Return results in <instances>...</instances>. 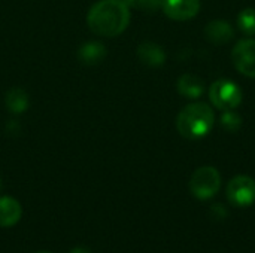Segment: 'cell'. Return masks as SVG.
<instances>
[{"label": "cell", "instance_id": "6da1fadb", "mask_svg": "<svg viewBox=\"0 0 255 253\" xmlns=\"http://www.w3.org/2000/svg\"><path fill=\"white\" fill-rule=\"evenodd\" d=\"M87 24L97 36H120L130 24V7L124 0H100L91 6Z\"/></svg>", "mask_w": 255, "mask_h": 253}, {"label": "cell", "instance_id": "7a4b0ae2", "mask_svg": "<svg viewBox=\"0 0 255 253\" xmlns=\"http://www.w3.org/2000/svg\"><path fill=\"white\" fill-rule=\"evenodd\" d=\"M214 122L215 115L212 107L208 103L196 101L179 112L176 118V128L182 137L197 140L211 133Z\"/></svg>", "mask_w": 255, "mask_h": 253}, {"label": "cell", "instance_id": "3957f363", "mask_svg": "<svg viewBox=\"0 0 255 253\" xmlns=\"http://www.w3.org/2000/svg\"><path fill=\"white\" fill-rule=\"evenodd\" d=\"M242 98V89L236 82L230 79H218L209 86V100L221 112L235 110L241 106Z\"/></svg>", "mask_w": 255, "mask_h": 253}, {"label": "cell", "instance_id": "277c9868", "mask_svg": "<svg viewBox=\"0 0 255 253\" xmlns=\"http://www.w3.org/2000/svg\"><path fill=\"white\" fill-rule=\"evenodd\" d=\"M221 188V174L212 166H203L197 169L190 180V191L199 200H209Z\"/></svg>", "mask_w": 255, "mask_h": 253}, {"label": "cell", "instance_id": "5b68a950", "mask_svg": "<svg viewBox=\"0 0 255 253\" xmlns=\"http://www.w3.org/2000/svg\"><path fill=\"white\" fill-rule=\"evenodd\" d=\"M227 198L238 207L251 206L255 201V180L251 176L239 174L229 182Z\"/></svg>", "mask_w": 255, "mask_h": 253}, {"label": "cell", "instance_id": "8992f818", "mask_svg": "<svg viewBox=\"0 0 255 253\" xmlns=\"http://www.w3.org/2000/svg\"><path fill=\"white\" fill-rule=\"evenodd\" d=\"M232 60L239 73L255 79V39L239 40L233 48Z\"/></svg>", "mask_w": 255, "mask_h": 253}, {"label": "cell", "instance_id": "52a82bcc", "mask_svg": "<svg viewBox=\"0 0 255 253\" xmlns=\"http://www.w3.org/2000/svg\"><path fill=\"white\" fill-rule=\"evenodd\" d=\"M161 9L170 19L187 21L197 15L200 9V0H163Z\"/></svg>", "mask_w": 255, "mask_h": 253}, {"label": "cell", "instance_id": "ba28073f", "mask_svg": "<svg viewBox=\"0 0 255 253\" xmlns=\"http://www.w3.org/2000/svg\"><path fill=\"white\" fill-rule=\"evenodd\" d=\"M205 37L214 45H224V43H229L235 37V28L229 21L214 19L206 24Z\"/></svg>", "mask_w": 255, "mask_h": 253}, {"label": "cell", "instance_id": "9c48e42d", "mask_svg": "<svg viewBox=\"0 0 255 253\" xmlns=\"http://www.w3.org/2000/svg\"><path fill=\"white\" fill-rule=\"evenodd\" d=\"M178 92L190 100H197L205 94L206 84L205 81L193 73H185L178 79Z\"/></svg>", "mask_w": 255, "mask_h": 253}, {"label": "cell", "instance_id": "30bf717a", "mask_svg": "<svg viewBox=\"0 0 255 253\" xmlns=\"http://www.w3.org/2000/svg\"><path fill=\"white\" fill-rule=\"evenodd\" d=\"M139 60L149 67H160L166 61L164 49L154 42H143L137 46Z\"/></svg>", "mask_w": 255, "mask_h": 253}, {"label": "cell", "instance_id": "8fae6325", "mask_svg": "<svg viewBox=\"0 0 255 253\" xmlns=\"http://www.w3.org/2000/svg\"><path fill=\"white\" fill-rule=\"evenodd\" d=\"M21 206L15 198L0 197V227H13L21 219Z\"/></svg>", "mask_w": 255, "mask_h": 253}, {"label": "cell", "instance_id": "7c38bea8", "mask_svg": "<svg viewBox=\"0 0 255 253\" xmlns=\"http://www.w3.org/2000/svg\"><path fill=\"white\" fill-rule=\"evenodd\" d=\"M106 57V48L100 42H87L78 49V60L85 66H96Z\"/></svg>", "mask_w": 255, "mask_h": 253}, {"label": "cell", "instance_id": "4fadbf2b", "mask_svg": "<svg viewBox=\"0 0 255 253\" xmlns=\"http://www.w3.org/2000/svg\"><path fill=\"white\" fill-rule=\"evenodd\" d=\"M4 103H6V107H7L9 112H12L15 115H19V113H24L28 109V95L21 88H12L6 94Z\"/></svg>", "mask_w": 255, "mask_h": 253}, {"label": "cell", "instance_id": "5bb4252c", "mask_svg": "<svg viewBox=\"0 0 255 253\" xmlns=\"http://www.w3.org/2000/svg\"><path fill=\"white\" fill-rule=\"evenodd\" d=\"M238 27L245 34L253 37L255 36V9L245 7L238 15Z\"/></svg>", "mask_w": 255, "mask_h": 253}, {"label": "cell", "instance_id": "9a60e30c", "mask_svg": "<svg viewBox=\"0 0 255 253\" xmlns=\"http://www.w3.org/2000/svg\"><path fill=\"white\" fill-rule=\"evenodd\" d=\"M221 127L229 131V133H236L242 127V116L235 112V110H223L221 119H220Z\"/></svg>", "mask_w": 255, "mask_h": 253}, {"label": "cell", "instance_id": "2e32d148", "mask_svg": "<svg viewBox=\"0 0 255 253\" xmlns=\"http://www.w3.org/2000/svg\"><path fill=\"white\" fill-rule=\"evenodd\" d=\"M128 7L139 9L145 13H155L158 9H161L163 0H124Z\"/></svg>", "mask_w": 255, "mask_h": 253}, {"label": "cell", "instance_id": "e0dca14e", "mask_svg": "<svg viewBox=\"0 0 255 253\" xmlns=\"http://www.w3.org/2000/svg\"><path fill=\"white\" fill-rule=\"evenodd\" d=\"M211 215L215 218V219H224L227 216V210L223 204H214L212 209H211Z\"/></svg>", "mask_w": 255, "mask_h": 253}, {"label": "cell", "instance_id": "ac0fdd59", "mask_svg": "<svg viewBox=\"0 0 255 253\" xmlns=\"http://www.w3.org/2000/svg\"><path fill=\"white\" fill-rule=\"evenodd\" d=\"M37 253H49V252H37Z\"/></svg>", "mask_w": 255, "mask_h": 253}]
</instances>
